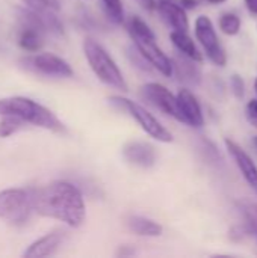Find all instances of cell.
<instances>
[{"label": "cell", "instance_id": "cell-16", "mask_svg": "<svg viewBox=\"0 0 257 258\" xmlns=\"http://www.w3.org/2000/svg\"><path fill=\"white\" fill-rule=\"evenodd\" d=\"M170 39L173 42V45L180 51V54L195 60V62H201L203 60V54L198 50V47L195 45V42L192 41V38L188 35V32H180V30H173L170 33Z\"/></svg>", "mask_w": 257, "mask_h": 258}, {"label": "cell", "instance_id": "cell-25", "mask_svg": "<svg viewBox=\"0 0 257 258\" xmlns=\"http://www.w3.org/2000/svg\"><path fill=\"white\" fill-rule=\"evenodd\" d=\"M129 53V57H130V60L133 62V63H136V67H139L141 70H151V65L144 59V56L138 51V48L136 47H130L129 50H127Z\"/></svg>", "mask_w": 257, "mask_h": 258}, {"label": "cell", "instance_id": "cell-31", "mask_svg": "<svg viewBox=\"0 0 257 258\" xmlns=\"http://www.w3.org/2000/svg\"><path fill=\"white\" fill-rule=\"evenodd\" d=\"M206 2H209V3H212V5H221V3H224V2H227V0H206Z\"/></svg>", "mask_w": 257, "mask_h": 258}, {"label": "cell", "instance_id": "cell-33", "mask_svg": "<svg viewBox=\"0 0 257 258\" xmlns=\"http://www.w3.org/2000/svg\"><path fill=\"white\" fill-rule=\"evenodd\" d=\"M254 89H256V94H257V79L254 80Z\"/></svg>", "mask_w": 257, "mask_h": 258}, {"label": "cell", "instance_id": "cell-32", "mask_svg": "<svg viewBox=\"0 0 257 258\" xmlns=\"http://www.w3.org/2000/svg\"><path fill=\"white\" fill-rule=\"evenodd\" d=\"M253 145L256 147V150H257V136H254V139H253Z\"/></svg>", "mask_w": 257, "mask_h": 258}, {"label": "cell", "instance_id": "cell-17", "mask_svg": "<svg viewBox=\"0 0 257 258\" xmlns=\"http://www.w3.org/2000/svg\"><path fill=\"white\" fill-rule=\"evenodd\" d=\"M127 227L132 233L142 237H159L164 231L161 224L144 216H130L127 219Z\"/></svg>", "mask_w": 257, "mask_h": 258}, {"label": "cell", "instance_id": "cell-21", "mask_svg": "<svg viewBox=\"0 0 257 258\" xmlns=\"http://www.w3.org/2000/svg\"><path fill=\"white\" fill-rule=\"evenodd\" d=\"M241 24H242L241 18L233 12H226L220 17V29L229 36L238 35L241 30Z\"/></svg>", "mask_w": 257, "mask_h": 258}, {"label": "cell", "instance_id": "cell-30", "mask_svg": "<svg viewBox=\"0 0 257 258\" xmlns=\"http://www.w3.org/2000/svg\"><path fill=\"white\" fill-rule=\"evenodd\" d=\"M135 254V249L129 248V246H121L120 251H118V255H123V257H127V255H133Z\"/></svg>", "mask_w": 257, "mask_h": 258}, {"label": "cell", "instance_id": "cell-19", "mask_svg": "<svg viewBox=\"0 0 257 258\" xmlns=\"http://www.w3.org/2000/svg\"><path fill=\"white\" fill-rule=\"evenodd\" d=\"M239 209L245 219V227L248 230V234L253 239H256L257 242V204L250 201H241Z\"/></svg>", "mask_w": 257, "mask_h": 258}, {"label": "cell", "instance_id": "cell-7", "mask_svg": "<svg viewBox=\"0 0 257 258\" xmlns=\"http://www.w3.org/2000/svg\"><path fill=\"white\" fill-rule=\"evenodd\" d=\"M195 36L212 63H215L217 67H224L227 63L226 50L221 45L220 38L215 32L214 23L211 21L209 17L200 15L195 20Z\"/></svg>", "mask_w": 257, "mask_h": 258}, {"label": "cell", "instance_id": "cell-5", "mask_svg": "<svg viewBox=\"0 0 257 258\" xmlns=\"http://www.w3.org/2000/svg\"><path fill=\"white\" fill-rule=\"evenodd\" d=\"M32 212V190H0V219L11 222L14 225H23L29 221Z\"/></svg>", "mask_w": 257, "mask_h": 258}, {"label": "cell", "instance_id": "cell-3", "mask_svg": "<svg viewBox=\"0 0 257 258\" xmlns=\"http://www.w3.org/2000/svg\"><path fill=\"white\" fill-rule=\"evenodd\" d=\"M129 33L133 39L135 47L144 56V59L151 65V68L158 70L165 77L173 76V60L158 47L155 33L148 27V24L139 18L132 17L129 21Z\"/></svg>", "mask_w": 257, "mask_h": 258}, {"label": "cell", "instance_id": "cell-11", "mask_svg": "<svg viewBox=\"0 0 257 258\" xmlns=\"http://www.w3.org/2000/svg\"><path fill=\"white\" fill-rule=\"evenodd\" d=\"M226 148L229 151V154L232 156V159L235 160L236 166L239 168L244 180L247 181V184L253 189V192L257 195V166L253 162V159L247 154V151L238 145L235 141L232 139H226Z\"/></svg>", "mask_w": 257, "mask_h": 258}, {"label": "cell", "instance_id": "cell-29", "mask_svg": "<svg viewBox=\"0 0 257 258\" xmlns=\"http://www.w3.org/2000/svg\"><path fill=\"white\" fill-rule=\"evenodd\" d=\"M247 9L251 12V14H256L257 15V0H244Z\"/></svg>", "mask_w": 257, "mask_h": 258}, {"label": "cell", "instance_id": "cell-28", "mask_svg": "<svg viewBox=\"0 0 257 258\" xmlns=\"http://www.w3.org/2000/svg\"><path fill=\"white\" fill-rule=\"evenodd\" d=\"M138 3L147 11H151L156 8V0H138Z\"/></svg>", "mask_w": 257, "mask_h": 258}, {"label": "cell", "instance_id": "cell-1", "mask_svg": "<svg viewBox=\"0 0 257 258\" xmlns=\"http://www.w3.org/2000/svg\"><path fill=\"white\" fill-rule=\"evenodd\" d=\"M32 207L39 216L61 221L71 228L80 227L86 218L83 197L68 181H53L32 190Z\"/></svg>", "mask_w": 257, "mask_h": 258}, {"label": "cell", "instance_id": "cell-23", "mask_svg": "<svg viewBox=\"0 0 257 258\" xmlns=\"http://www.w3.org/2000/svg\"><path fill=\"white\" fill-rule=\"evenodd\" d=\"M23 121L12 115H3L0 119V138H8L23 127Z\"/></svg>", "mask_w": 257, "mask_h": 258}, {"label": "cell", "instance_id": "cell-22", "mask_svg": "<svg viewBox=\"0 0 257 258\" xmlns=\"http://www.w3.org/2000/svg\"><path fill=\"white\" fill-rule=\"evenodd\" d=\"M26 8L41 14V15H52L59 9L58 0H23Z\"/></svg>", "mask_w": 257, "mask_h": 258}, {"label": "cell", "instance_id": "cell-13", "mask_svg": "<svg viewBox=\"0 0 257 258\" xmlns=\"http://www.w3.org/2000/svg\"><path fill=\"white\" fill-rule=\"evenodd\" d=\"M123 156L127 162L141 168H151L156 163V150L147 142L135 141L126 144L123 148Z\"/></svg>", "mask_w": 257, "mask_h": 258}, {"label": "cell", "instance_id": "cell-18", "mask_svg": "<svg viewBox=\"0 0 257 258\" xmlns=\"http://www.w3.org/2000/svg\"><path fill=\"white\" fill-rule=\"evenodd\" d=\"M18 45L30 53H35L44 45V32L30 26H21L18 33Z\"/></svg>", "mask_w": 257, "mask_h": 258}, {"label": "cell", "instance_id": "cell-20", "mask_svg": "<svg viewBox=\"0 0 257 258\" xmlns=\"http://www.w3.org/2000/svg\"><path fill=\"white\" fill-rule=\"evenodd\" d=\"M108 18L115 24L124 23V8L121 0H100Z\"/></svg>", "mask_w": 257, "mask_h": 258}, {"label": "cell", "instance_id": "cell-10", "mask_svg": "<svg viewBox=\"0 0 257 258\" xmlns=\"http://www.w3.org/2000/svg\"><path fill=\"white\" fill-rule=\"evenodd\" d=\"M176 100H177V112H179L177 121L188 124L194 128H200L204 125L201 106L197 97L189 89H180Z\"/></svg>", "mask_w": 257, "mask_h": 258}, {"label": "cell", "instance_id": "cell-2", "mask_svg": "<svg viewBox=\"0 0 257 258\" xmlns=\"http://www.w3.org/2000/svg\"><path fill=\"white\" fill-rule=\"evenodd\" d=\"M3 115L17 116L23 122H29L55 133L65 132L64 124L58 119V116L50 109L44 107L38 101H33L27 97L0 98V116Z\"/></svg>", "mask_w": 257, "mask_h": 258}, {"label": "cell", "instance_id": "cell-24", "mask_svg": "<svg viewBox=\"0 0 257 258\" xmlns=\"http://www.w3.org/2000/svg\"><path fill=\"white\" fill-rule=\"evenodd\" d=\"M230 86H232V91H233L235 97L242 100L244 95H245V82H244V79L239 74H233L230 77Z\"/></svg>", "mask_w": 257, "mask_h": 258}, {"label": "cell", "instance_id": "cell-15", "mask_svg": "<svg viewBox=\"0 0 257 258\" xmlns=\"http://www.w3.org/2000/svg\"><path fill=\"white\" fill-rule=\"evenodd\" d=\"M173 74H176L180 82L191 86H197L201 82V73L195 65V60L183 54H179L176 59H173Z\"/></svg>", "mask_w": 257, "mask_h": 258}, {"label": "cell", "instance_id": "cell-14", "mask_svg": "<svg viewBox=\"0 0 257 258\" xmlns=\"http://www.w3.org/2000/svg\"><path fill=\"white\" fill-rule=\"evenodd\" d=\"M65 239V233L64 231H52L45 236H42L41 239L35 240L33 243L29 245V248L23 252L24 257L30 258H39V257H48V255H53L59 246L62 245Z\"/></svg>", "mask_w": 257, "mask_h": 258}, {"label": "cell", "instance_id": "cell-26", "mask_svg": "<svg viewBox=\"0 0 257 258\" xmlns=\"http://www.w3.org/2000/svg\"><path fill=\"white\" fill-rule=\"evenodd\" d=\"M245 118L247 121L257 128V98H253L245 106Z\"/></svg>", "mask_w": 257, "mask_h": 258}, {"label": "cell", "instance_id": "cell-8", "mask_svg": "<svg viewBox=\"0 0 257 258\" xmlns=\"http://www.w3.org/2000/svg\"><path fill=\"white\" fill-rule=\"evenodd\" d=\"M21 63L26 70L36 73V74H42L47 77H71L73 68L70 67V63L52 53H39V54H33V56H26L21 59Z\"/></svg>", "mask_w": 257, "mask_h": 258}, {"label": "cell", "instance_id": "cell-27", "mask_svg": "<svg viewBox=\"0 0 257 258\" xmlns=\"http://www.w3.org/2000/svg\"><path fill=\"white\" fill-rule=\"evenodd\" d=\"M179 5H180L183 9H194V8H197L198 0H180Z\"/></svg>", "mask_w": 257, "mask_h": 258}, {"label": "cell", "instance_id": "cell-6", "mask_svg": "<svg viewBox=\"0 0 257 258\" xmlns=\"http://www.w3.org/2000/svg\"><path fill=\"white\" fill-rule=\"evenodd\" d=\"M112 104H117L120 106L121 109L127 110L129 115L132 118L136 119V122L141 125V128L148 135L151 136L153 139L159 141V142H165V144H170L173 142V135L168 128H165L145 107H142L141 104H138L136 101H132L129 98H124V97H111L109 100Z\"/></svg>", "mask_w": 257, "mask_h": 258}, {"label": "cell", "instance_id": "cell-12", "mask_svg": "<svg viewBox=\"0 0 257 258\" xmlns=\"http://www.w3.org/2000/svg\"><path fill=\"white\" fill-rule=\"evenodd\" d=\"M156 8L162 17V20L173 27L174 30L188 32L189 29V20L186 15V11L173 0H158Z\"/></svg>", "mask_w": 257, "mask_h": 258}, {"label": "cell", "instance_id": "cell-9", "mask_svg": "<svg viewBox=\"0 0 257 258\" xmlns=\"http://www.w3.org/2000/svg\"><path fill=\"white\" fill-rule=\"evenodd\" d=\"M141 95L145 101H148L153 107L159 109L165 115H170L176 119L179 118L176 95H173V92L164 85L156 82L147 83L141 88Z\"/></svg>", "mask_w": 257, "mask_h": 258}, {"label": "cell", "instance_id": "cell-4", "mask_svg": "<svg viewBox=\"0 0 257 258\" xmlns=\"http://www.w3.org/2000/svg\"><path fill=\"white\" fill-rule=\"evenodd\" d=\"M83 53L91 70L94 71V74L98 77L100 82L120 91L129 89L121 70L118 68L115 60L111 57V54L97 41L86 38L83 41Z\"/></svg>", "mask_w": 257, "mask_h": 258}]
</instances>
